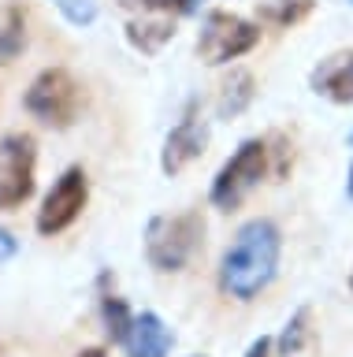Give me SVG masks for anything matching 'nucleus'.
<instances>
[{
    "label": "nucleus",
    "instance_id": "f257e3e1",
    "mask_svg": "<svg viewBox=\"0 0 353 357\" xmlns=\"http://www.w3.org/2000/svg\"><path fill=\"white\" fill-rule=\"evenodd\" d=\"M283 234L272 220H249L242 223L235 242L227 245L223 264H219V287L235 301H253L279 272Z\"/></svg>",
    "mask_w": 353,
    "mask_h": 357
},
{
    "label": "nucleus",
    "instance_id": "f03ea898",
    "mask_svg": "<svg viewBox=\"0 0 353 357\" xmlns=\"http://www.w3.org/2000/svg\"><path fill=\"white\" fill-rule=\"evenodd\" d=\"M205 238L201 212H175V216H152L146 227V261L157 272H182L197 257Z\"/></svg>",
    "mask_w": 353,
    "mask_h": 357
},
{
    "label": "nucleus",
    "instance_id": "7ed1b4c3",
    "mask_svg": "<svg viewBox=\"0 0 353 357\" xmlns=\"http://www.w3.org/2000/svg\"><path fill=\"white\" fill-rule=\"evenodd\" d=\"M272 175V156H268V138H246L235 149V156L219 167V175L212 178L208 201L223 212H235L253 190L260 186V178Z\"/></svg>",
    "mask_w": 353,
    "mask_h": 357
},
{
    "label": "nucleus",
    "instance_id": "20e7f679",
    "mask_svg": "<svg viewBox=\"0 0 353 357\" xmlns=\"http://www.w3.org/2000/svg\"><path fill=\"white\" fill-rule=\"evenodd\" d=\"M23 105L30 116H38L41 123H49V127H71L74 116H79L82 108V86L74 82L71 71H63V67H45L34 82H30Z\"/></svg>",
    "mask_w": 353,
    "mask_h": 357
},
{
    "label": "nucleus",
    "instance_id": "39448f33",
    "mask_svg": "<svg viewBox=\"0 0 353 357\" xmlns=\"http://www.w3.org/2000/svg\"><path fill=\"white\" fill-rule=\"evenodd\" d=\"M257 45H260V26H253L242 15H230V11H208L201 22V33H197V56L208 67L238 60Z\"/></svg>",
    "mask_w": 353,
    "mask_h": 357
},
{
    "label": "nucleus",
    "instance_id": "423d86ee",
    "mask_svg": "<svg viewBox=\"0 0 353 357\" xmlns=\"http://www.w3.org/2000/svg\"><path fill=\"white\" fill-rule=\"evenodd\" d=\"M38 142L34 134H4L0 138V212H12L34 197Z\"/></svg>",
    "mask_w": 353,
    "mask_h": 357
},
{
    "label": "nucleus",
    "instance_id": "0eeeda50",
    "mask_svg": "<svg viewBox=\"0 0 353 357\" xmlns=\"http://www.w3.org/2000/svg\"><path fill=\"white\" fill-rule=\"evenodd\" d=\"M86 197H90L86 172H82V167H68V172L52 183V190L45 194V201H41V208H38V220H34L38 223V234H45V238L63 234L74 220L82 216Z\"/></svg>",
    "mask_w": 353,
    "mask_h": 357
},
{
    "label": "nucleus",
    "instance_id": "6e6552de",
    "mask_svg": "<svg viewBox=\"0 0 353 357\" xmlns=\"http://www.w3.org/2000/svg\"><path fill=\"white\" fill-rule=\"evenodd\" d=\"M205 145H208V127H205V119H197V112L194 108H186V116L171 127V134L164 138V153H160V167H164V175H179L186 172L197 156L205 153Z\"/></svg>",
    "mask_w": 353,
    "mask_h": 357
},
{
    "label": "nucleus",
    "instance_id": "1a4fd4ad",
    "mask_svg": "<svg viewBox=\"0 0 353 357\" xmlns=\"http://www.w3.org/2000/svg\"><path fill=\"white\" fill-rule=\"evenodd\" d=\"M308 82L320 97L335 100V105H353V49L331 52L327 60H320Z\"/></svg>",
    "mask_w": 353,
    "mask_h": 357
},
{
    "label": "nucleus",
    "instance_id": "9d476101",
    "mask_svg": "<svg viewBox=\"0 0 353 357\" xmlns=\"http://www.w3.org/2000/svg\"><path fill=\"white\" fill-rule=\"evenodd\" d=\"M171 342L175 335L168 324L157 312H141V317H134V331L127 339V357H168Z\"/></svg>",
    "mask_w": 353,
    "mask_h": 357
},
{
    "label": "nucleus",
    "instance_id": "9b49d317",
    "mask_svg": "<svg viewBox=\"0 0 353 357\" xmlns=\"http://www.w3.org/2000/svg\"><path fill=\"white\" fill-rule=\"evenodd\" d=\"M171 38H175V19L171 15H141L134 22H127V41L146 56L160 52Z\"/></svg>",
    "mask_w": 353,
    "mask_h": 357
},
{
    "label": "nucleus",
    "instance_id": "f8f14e48",
    "mask_svg": "<svg viewBox=\"0 0 353 357\" xmlns=\"http://www.w3.org/2000/svg\"><path fill=\"white\" fill-rule=\"evenodd\" d=\"M253 97H257V82H253V75L249 71H230L223 82H219L216 112L223 119H235V116H242V112L253 105Z\"/></svg>",
    "mask_w": 353,
    "mask_h": 357
},
{
    "label": "nucleus",
    "instance_id": "ddd939ff",
    "mask_svg": "<svg viewBox=\"0 0 353 357\" xmlns=\"http://www.w3.org/2000/svg\"><path fill=\"white\" fill-rule=\"evenodd\" d=\"M26 49V11L23 4L0 8V63H12Z\"/></svg>",
    "mask_w": 353,
    "mask_h": 357
},
{
    "label": "nucleus",
    "instance_id": "4468645a",
    "mask_svg": "<svg viewBox=\"0 0 353 357\" xmlns=\"http://www.w3.org/2000/svg\"><path fill=\"white\" fill-rule=\"evenodd\" d=\"M313 8H316V0H264V4H257V19L268 22V26L290 30L301 19L313 15Z\"/></svg>",
    "mask_w": 353,
    "mask_h": 357
},
{
    "label": "nucleus",
    "instance_id": "2eb2a0df",
    "mask_svg": "<svg viewBox=\"0 0 353 357\" xmlns=\"http://www.w3.org/2000/svg\"><path fill=\"white\" fill-rule=\"evenodd\" d=\"M313 342H316V331H313V309L301 305L290 320H286V328H283V335H279V354H283V357H297L301 350H308Z\"/></svg>",
    "mask_w": 353,
    "mask_h": 357
},
{
    "label": "nucleus",
    "instance_id": "dca6fc26",
    "mask_svg": "<svg viewBox=\"0 0 353 357\" xmlns=\"http://www.w3.org/2000/svg\"><path fill=\"white\" fill-rule=\"evenodd\" d=\"M101 320H104V331L108 339L127 346L130 331H134V312H130V305L119 294H101Z\"/></svg>",
    "mask_w": 353,
    "mask_h": 357
},
{
    "label": "nucleus",
    "instance_id": "f3484780",
    "mask_svg": "<svg viewBox=\"0 0 353 357\" xmlns=\"http://www.w3.org/2000/svg\"><path fill=\"white\" fill-rule=\"evenodd\" d=\"M205 0H119V8L127 11H141V15H194L197 8H201Z\"/></svg>",
    "mask_w": 353,
    "mask_h": 357
},
{
    "label": "nucleus",
    "instance_id": "a211bd4d",
    "mask_svg": "<svg viewBox=\"0 0 353 357\" xmlns=\"http://www.w3.org/2000/svg\"><path fill=\"white\" fill-rule=\"evenodd\" d=\"M268 156H272V183H283L294 167V145L286 142V134H268Z\"/></svg>",
    "mask_w": 353,
    "mask_h": 357
},
{
    "label": "nucleus",
    "instance_id": "6ab92c4d",
    "mask_svg": "<svg viewBox=\"0 0 353 357\" xmlns=\"http://www.w3.org/2000/svg\"><path fill=\"white\" fill-rule=\"evenodd\" d=\"M56 8L68 15V22H74V26H90V22L97 19L93 0H56Z\"/></svg>",
    "mask_w": 353,
    "mask_h": 357
},
{
    "label": "nucleus",
    "instance_id": "aec40b11",
    "mask_svg": "<svg viewBox=\"0 0 353 357\" xmlns=\"http://www.w3.org/2000/svg\"><path fill=\"white\" fill-rule=\"evenodd\" d=\"M15 250H19V245H15V238H12V231H4V227H0V264H4V261H12Z\"/></svg>",
    "mask_w": 353,
    "mask_h": 357
},
{
    "label": "nucleus",
    "instance_id": "412c9836",
    "mask_svg": "<svg viewBox=\"0 0 353 357\" xmlns=\"http://www.w3.org/2000/svg\"><path fill=\"white\" fill-rule=\"evenodd\" d=\"M272 346H275V342L268 339V335H260V339L246 350V357H272Z\"/></svg>",
    "mask_w": 353,
    "mask_h": 357
},
{
    "label": "nucleus",
    "instance_id": "4be33fe9",
    "mask_svg": "<svg viewBox=\"0 0 353 357\" xmlns=\"http://www.w3.org/2000/svg\"><path fill=\"white\" fill-rule=\"evenodd\" d=\"M74 357H108V350L104 346H86V350H79Z\"/></svg>",
    "mask_w": 353,
    "mask_h": 357
},
{
    "label": "nucleus",
    "instance_id": "5701e85b",
    "mask_svg": "<svg viewBox=\"0 0 353 357\" xmlns=\"http://www.w3.org/2000/svg\"><path fill=\"white\" fill-rule=\"evenodd\" d=\"M346 194H350V201H353V167H350V178H346Z\"/></svg>",
    "mask_w": 353,
    "mask_h": 357
},
{
    "label": "nucleus",
    "instance_id": "b1692460",
    "mask_svg": "<svg viewBox=\"0 0 353 357\" xmlns=\"http://www.w3.org/2000/svg\"><path fill=\"white\" fill-rule=\"evenodd\" d=\"M350 290H353V275H350Z\"/></svg>",
    "mask_w": 353,
    "mask_h": 357
},
{
    "label": "nucleus",
    "instance_id": "393cba45",
    "mask_svg": "<svg viewBox=\"0 0 353 357\" xmlns=\"http://www.w3.org/2000/svg\"><path fill=\"white\" fill-rule=\"evenodd\" d=\"M350 145H353V134H350Z\"/></svg>",
    "mask_w": 353,
    "mask_h": 357
},
{
    "label": "nucleus",
    "instance_id": "a878e982",
    "mask_svg": "<svg viewBox=\"0 0 353 357\" xmlns=\"http://www.w3.org/2000/svg\"><path fill=\"white\" fill-rule=\"evenodd\" d=\"M197 357H201V354H197Z\"/></svg>",
    "mask_w": 353,
    "mask_h": 357
}]
</instances>
